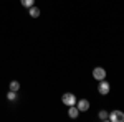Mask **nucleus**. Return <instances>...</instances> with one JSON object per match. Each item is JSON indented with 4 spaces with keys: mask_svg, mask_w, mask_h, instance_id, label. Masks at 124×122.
Masks as SVG:
<instances>
[{
    "mask_svg": "<svg viewBox=\"0 0 124 122\" xmlns=\"http://www.w3.org/2000/svg\"><path fill=\"white\" fill-rule=\"evenodd\" d=\"M61 101H63V104H65V106H68V107H70V106H75L78 99H76V96H75L73 93H65L63 96H61Z\"/></svg>",
    "mask_w": 124,
    "mask_h": 122,
    "instance_id": "nucleus-1",
    "label": "nucleus"
},
{
    "mask_svg": "<svg viewBox=\"0 0 124 122\" xmlns=\"http://www.w3.org/2000/svg\"><path fill=\"white\" fill-rule=\"evenodd\" d=\"M109 121L111 122H124V112L123 111H111Z\"/></svg>",
    "mask_w": 124,
    "mask_h": 122,
    "instance_id": "nucleus-2",
    "label": "nucleus"
},
{
    "mask_svg": "<svg viewBox=\"0 0 124 122\" xmlns=\"http://www.w3.org/2000/svg\"><path fill=\"white\" fill-rule=\"evenodd\" d=\"M109 89H111L109 83L104 81V79H101V81H99V84H98V93L103 94V96H106V94H109Z\"/></svg>",
    "mask_w": 124,
    "mask_h": 122,
    "instance_id": "nucleus-3",
    "label": "nucleus"
},
{
    "mask_svg": "<svg viewBox=\"0 0 124 122\" xmlns=\"http://www.w3.org/2000/svg\"><path fill=\"white\" fill-rule=\"evenodd\" d=\"M93 78H94L96 81L104 79V78H106V69H104V68H101V66L94 68V69H93Z\"/></svg>",
    "mask_w": 124,
    "mask_h": 122,
    "instance_id": "nucleus-4",
    "label": "nucleus"
},
{
    "mask_svg": "<svg viewBox=\"0 0 124 122\" xmlns=\"http://www.w3.org/2000/svg\"><path fill=\"white\" fill-rule=\"evenodd\" d=\"M76 107L79 109V112H86L89 109V101L88 99H79V101H76Z\"/></svg>",
    "mask_w": 124,
    "mask_h": 122,
    "instance_id": "nucleus-5",
    "label": "nucleus"
},
{
    "mask_svg": "<svg viewBox=\"0 0 124 122\" xmlns=\"http://www.w3.org/2000/svg\"><path fill=\"white\" fill-rule=\"evenodd\" d=\"M78 114H79V109L76 107V104H75V106H70V109H68V115H70L71 119H76Z\"/></svg>",
    "mask_w": 124,
    "mask_h": 122,
    "instance_id": "nucleus-6",
    "label": "nucleus"
},
{
    "mask_svg": "<svg viewBox=\"0 0 124 122\" xmlns=\"http://www.w3.org/2000/svg\"><path fill=\"white\" fill-rule=\"evenodd\" d=\"M30 17H31V18H38L40 17V8L38 7H35V5H33V7H30Z\"/></svg>",
    "mask_w": 124,
    "mask_h": 122,
    "instance_id": "nucleus-7",
    "label": "nucleus"
},
{
    "mask_svg": "<svg viewBox=\"0 0 124 122\" xmlns=\"http://www.w3.org/2000/svg\"><path fill=\"white\" fill-rule=\"evenodd\" d=\"M98 117H99V121H109V112L108 111H99Z\"/></svg>",
    "mask_w": 124,
    "mask_h": 122,
    "instance_id": "nucleus-8",
    "label": "nucleus"
},
{
    "mask_svg": "<svg viewBox=\"0 0 124 122\" xmlns=\"http://www.w3.org/2000/svg\"><path fill=\"white\" fill-rule=\"evenodd\" d=\"M20 3L25 7V8H30V7H33V3H35V0H20Z\"/></svg>",
    "mask_w": 124,
    "mask_h": 122,
    "instance_id": "nucleus-9",
    "label": "nucleus"
},
{
    "mask_svg": "<svg viewBox=\"0 0 124 122\" xmlns=\"http://www.w3.org/2000/svg\"><path fill=\"white\" fill-rule=\"evenodd\" d=\"M18 89H20V83L18 81H12V83H10V91H15V93H17Z\"/></svg>",
    "mask_w": 124,
    "mask_h": 122,
    "instance_id": "nucleus-10",
    "label": "nucleus"
},
{
    "mask_svg": "<svg viewBox=\"0 0 124 122\" xmlns=\"http://www.w3.org/2000/svg\"><path fill=\"white\" fill-rule=\"evenodd\" d=\"M7 99H8V101H15V99H17V94H15V91H8V94H7Z\"/></svg>",
    "mask_w": 124,
    "mask_h": 122,
    "instance_id": "nucleus-11",
    "label": "nucleus"
}]
</instances>
